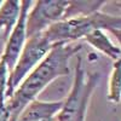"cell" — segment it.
Listing matches in <instances>:
<instances>
[{
  "label": "cell",
  "mask_w": 121,
  "mask_h": 121,
  "mask_svg": "<svg viewBox=\"0 0 121 121\" xmlns=\"http://www.w3.org/2000/svg\"><path fill=\"white\" fill-rule=\"evenodd\" d=\"M81 48L82 44L80 43H58L52 46L50 52L26 76L6 102V107L10 112V121H17L23 109L32 100L36 99V96L48 84L57 78L70 73V59Z\"/></svg>",
  "instance_id": "1"
},
{
  "label": "cell",
  "mask_w": 121,
  "mask_h": 121,
  "mask_svg": "<svg viewBox=\"0 0 121 121\" xmlns=\"http://www.w3.org/2000/svg\"><path fill=\"white\" fill-rule=\"evenodd\" d=\"M121 29V16H113L97 11L85 17L60 21L48 27L44 36L52 45L58 43H76L93 30Z\"/></svg>",
  "instance_id": "2"
},
{
  "label": "cell",
  "mask_w": 121,
  "mask_h": 121,
  "mask_svg": "<svg viewBox=\"0 0 121 121\" xmlns=\"http://www.w3.org/2000/svg\"><path fill=\"white\" fill-rule=\"evenodd\" d=\"M100 80V73H86L81 57L78 58L72 90L63 100L62 108L57 114L58 121H85L90 98Z\"/></svg>",
  "instance_id": "3"
},
{
  "label": "cell",
  "mask_w": 121,
  "mask_h": 121,
  "mask_svg": "<svg viewBox=\"0 0 121 121\" xmlns=\"http://www.w3.org/2000/svg\"><path fill=\"white\" fill-rule=\"evenodd\" d=\"M52 46L53 45L47 41V39L44 36L43 33L27 39L15 68L9 75L5 95L6 99H9L13 95L15 90L21 85L26 76L44 59V57L47 55V52H50Z\"/></svg>",
  "instance_id": "4"
},
{
  "label": "cell",
  "mask_w": 121,
  "mask_h": 121,
  "mask_svg": "<svg viewBox=\"0 0 121 121\" xmlns=\"http://www.w3.org/2000/svg\"><path fill=\"white\" fill-rule=\"evenodd\" d=\"M68 1L65 0H39L28 12L26 32L27 39L40 34L52 24L63 19Z\"/></svg>",
  "instance_id": "5"
},
{
  "label": "cell",
  "mask_w": 121,
  "mask_h": 121,
  "mask_svg": "<svg viewBox=\"0 0 121 121\" xmlns=\"http://www.w3.org/2000/svg\"><path fill=\"white\" fill-rule=\"evenodd\" d=\"M32 5L30 0H23L21 1V10H19L18 19L12 29L11 34L6 40V45L1 59L6 63L9 69V75L15 68L18 57L21 55L24 44L27 41V32H26V23H27V16L29 12V7Z\"/></svg>",
  "instance_id": "6"
},
{
  "label": "cell",
  "mask_w": 121,
  "mask_h": 121,
  "mask_svg": "<svg viewBox=\"0 0 121 121\" xmlns=\"http://www.w3.org/2000/svg\"><path fill=\"white\" fill-rule=\"evenodd\" d=\"M84 40L88 43L92 47L98 50L99 52L104 53L113 60L121 59V50L113 44V41L109 39V36L103 30H93L90 34H87Z\"/></svg>",
  "instance_id": "7"
},
{
  "label": "cell",
  "mask_w": 121,
  "mask_h": 121,
  "mask_svg": "<svg viewBox=\"0 0 121 121\" xmlns=\"http://www.w3.org/2000/svg\"><path fill=\"white\" fill-rule=\"evenodd\" d=\"M19 10H21V1H18V0L3 1L1 6H0V30L4 29L5 40H7L17 22Z\"/></svg>",
  "instance_id": "8"
},
{
  "label": "cell",
  "mask_w": 121,
  "mask_h": 121,
  "mask_svg": "<svg viewBox=\"0 0 121 121\" xmlns=\"http://www.w3.org/2000/svg\"><path fill=\"white\" fill-rule=\"evenodd\" d=\"M107 1L102 0V1H97V0H74V1H68L65 12L63 15L62 21H67V19H72L76 17H85L88 15H92L97 11H99L100 7L103 6Z\"/></svg>",
  "instance_id": "9"
},
{
  "label": "cell",
  "mask_w": 121,
  "mask_h": 121,
  "mask_svg": "<svg viewBox=\"0 0 121 121\" xmlns=\"http://www.w3.org/2000/svg\"><path fill=\"white\" fill-rule=\"evenodd\" d=\"M108 100L114 104L121 103V59L114 60L112 75L109 79Z\"/></svg>",
  "instance_id": "10"
},
{
  "label": "cell",
  "mask_w": 121,
  "mask_h": 121,
  "mask_svg": "<svg viewBox=\"0 0 121 121\" xmlns=\"http://www.w3.org/2000/svg\"><path fill=\"white\" fill-rule=\"evenodd\" d=\"M7 80H9V69L6 63L0 58V103L6 102V88H7Z\"/></svg>",
  "instance_id": "11"
},
{
  "label": "cell",
  "mask_w": 121,
  "mask_h": 121,
  "mask_svg": "<svg viewBox=\"0 0 121 121\" xmlns=\"http://www.w3.org/2000/svg\"><path fill=\"white\" fill-rule=\"evenodd\" d=\"M0 121H10V112L5 103H0Z\"/></svg>",
  "instance_id": "12"
},
{
  "label": "cell",
  "mask_w": 121,
  "mask_h": 121,
  "mask_svg": "<svg viewBox=\"0 0 121 121\" xmlns=\"http://www.w3.org/2000/svg\"><path fill=\"white\" fill-rule=\"evenodd\" d=\"M112 34H114V36L117 39L119 44L121 45V29H113V30H109Z\"/></svg>",
  "instance_id": "13"
},
{
  "label": "cell",
  "mask_w": 121,
  "mask_h": 121,
  "mask_svg": "<svg viewBox=\"0 0 121 121\" xmlns=\"http://www.w3.org/2000/svg\"><path fill=\"white\" fill-rule=\"evenodd\" d=\"M17 121H53V119H35V120H19V119H17Z\"/></svg>",
  "instance_id": "14"
},
{
  "label": "cell",
  "mask_w": 121,
  "mask_h": 121,
  "mask_svg": "<svg viewBox=\"0 0 121 121\" xmlns=\"http://www.w3.org/2000/svg\"><path fill=\"white\" fill-rule=\"evenodd\" d=\"M114 4H116V6L121 9V1H114Z\"/></svg>",
  "instance_id": "15"
}]
</instances>
